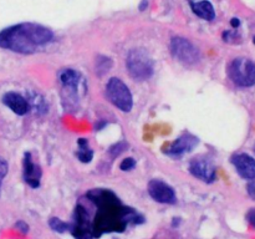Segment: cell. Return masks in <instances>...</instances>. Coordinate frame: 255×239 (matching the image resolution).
<instances>
[{
  "label": "cell",
  "instance_id": "6da1fadb",
  "mask_svg": "<svg viewBox=\"0 0 255 239\" xmlns=\"http://www.w3.org/2000/svg\"><path fill=\"white\" fill-rule=\"evenodd\" d=\"M86 197L96 207V214L92 219L94 238L106 233H121L128 226L143 223V217L131 207L122 204L119 197L110 189H91Z\"/></svg>",
  "mask_w": 255,
  "mask_h": 239
},
{
  "label": "cell",
  "instance_id": "7a4b0ae2",
  "mask_svg": "<svg viewBox=\"0 0 255 239\" xmlns=\"http://www.w3.org/2000/svg\"><path fill=\"white\" fill-rule=\"evenodd\" d=\"M50 29L35 22H21L0 31V47L19 54H34L52 41Z\"/></svg>",
  "mask_w": 255,
  "mask_h": 239
},
{
  "label": "cell",
  "instance_id": "3957f363",
  "mask_svg": "<svg viewBox=\"0 0 255 239\" xmlns=\"http://www.w3.org/2000/svg\"><path fill=\"white\" fill-rule=\"evenodd\" d=\"M129 76L136 81H144L153 75V60L144 49H132L126 57Z\"/></svg>",
  "mask_w": 255,
  "mask_h": 239
},
{
  "label": "cell",
  "instance_id": "277c9868",
  "mask_svg": "<svg viewBox=\"0 0 255 239\" xmlns=\"http://www.w3.org/2000/svg\"><path fill=\"white\" fill-rule=\"evenodd\" d=\"M107 99L117 109L124 112H129L133 106V97L128 86L119 77H112L106 85Z\"/></svg>",
  "mask_w": 255,
  "mask_h": 239
},
{
  "label": "cell",
  "instance_id": "5b68a950",
  "mask_svg": "<svg viewBox=\"0 0 255 239\" xmlns=\"http://www.w3.org/2000/svg\"><path fill=\"white\" fill-rule=\"evenodd\" d=\"M228 76L241 87H251L255 85V64L246 57L234 59L228 66Z\"/></svg>",
  "mask_w": 255,
  "mask_h": 239
},
{
  "label": "cell",
  "instance_id": "8992f818",
  "mask_svg": "<svg viewBox=\"0 0 255 239\" xmlns=\"http://www.w3.org/2000/svg\"><path fill=\"white\" fill-rule=\"evenodd\" d=\"M70 232L75 239H92V219L90 213L82 204H77L70 224Z\"/></svg>",
  "mask_w": 255,
  "mask_h": 239
},
{
  "label": "cell",
  "instance_id": "52a82bcc",
  "mask_svg": "<svg viewBox=\"0 0 255 239\" xmlns=\"http://www.w3.org/2000/svg\"><path fill=\"white\" fill-rule=\"evenodd\" d=\"M171 52L176 60L186 65L196 64L199 60V51L189 40L176 36L171 40Z\"/></svg>",
  "mask_w": 255,
  "mask_h": 239
},
{
  "label": "cell",
  "instance_id": "ba28073f",
  "mask_svg": "<svg viewBox=\"0 0 255 239\" xmlns=\"http://www.w3.org/2000/svg\"><path fill=\"white\" fill-rule=\"evenodd\" d=\"M148 193L158 203L174 204L177 202L176 192L169 184L161 179H152L148 183Z\"/></svg>",
  "mask_w": 255,
  "mask_h": 239
},
{
  "label": "cell",
  "instance_id": "9c48e42d",
  "mask_svg": "<svg viewBox=\"0 0 255 239\" xmlns=\"http://www.w3.org/2000/svg\"><path fill=\"white\" fill-rule=\"evenodd\" d=\"M189 172L193 174L196 178L212 183L217 178V169L214 164L207 158H194L189 163Z\"/></svg>",
  "mask_w": 255,
  "mask_h": 239
},
{
  "label": "cell",
  "instance_id": "30bf717a",
  "mask_svg": "<svg viewBox=\"0 0 255 239\" xmlns=\"http://www.w3.org/2000/svg\"><path fill=\"white\" fill-rule=\"evenodd\" d=\"M81 80L80 72L75 71L74 69H64L59 72L60 84L62 85L65 91H69L67 97H74V100H77V92Z\"/></svg>",
  "mask_w": 255,
  "mask_h": 239
},
{
  "label": "cell",
  "instance_id": "8fae6325",
  "mask_svg": "<svg viewBox=\"0 0 255 239\" xmlns=\"http://www.w3.org/2000/svg\"><path fill=\"white\" fill-rule=\"evenodd\" d=\"M231 161L242 178L249 181L255 178V159L253 157L247 153H237L232 157Z\"/></svg>",
  "mask_w": 255,
  "mask_h": 239
},
{
  "label": "cell",
  "instance_id": "7c38bea8",
  "mask_svg": "<svg viewBox=\"0 0 255 239\" xmlns=\"http://www.w3.org/2000/svg\"><path fill=\"white\" fill-rule=\"evenodd\" d=\"M199 143V139L191 133H184L174 139L167 148V153L171 156H182L184 153L193 151L194 147Z\"/></svg>",
  "mask_w": 255,
  "mask_h": 239
},
{
  "label": "cell",
  "instance_id": "4fadbf2b",
  "mask_svg": "<svg viewBox=\"0 0 255 239\" xmlns=\"http://www.w3.org/2000/svg\"><path fill=\"white\" fill-rule=\"evenodd\" d=\"M22 177H24V181L31 188H37L40 186L41 169H40L37 164L34 163L30 152H26L24 154V159H22Z\"/></svg>",
  "mask_w": 255,
  "mask_h": 239
},
{
  "label": "cell",
  "instance_id": "5bb4252c",
  "mask_svg": "<svg viewBox=\"0 0 255 239\" xmlns=\"http://www.w3.org/2000/svg\"><path fill=\"white\" fill-rule=\"evenodd\" d=\"M1 101L5 106L9 107L14 114L19 115V116H24V115H26L30 110L27 100L25 99L24 96H21L20 94H17V92H6V94L2 96Z\"/></svg>",
  "mask_w": 255,
  "mask_h": 239
},
{
  "label": "cell",
  "instance_id": "9a60e30c",
  "mask_svg": "<svg viewBox=\"0 0 255 239\" xmlns=\"http://www.w3.org/2000/svg\"><path fill=\"white\" fill-rule=\"evenodd\" d=\"M192 10L197 16L201 19L207 20V21H212L216 17V11H214V6L212 5L211 1L208 0H201V1L191 2Z\"/></svg>",
  "mask_w": 255,
  "mask_h": 239
},
{
  "label": "cell",
  "instance_id": "2e32d148",
  "mask_svg": "<svg viewBox=\"0 0 255 239\" xmlns=\"http://www.w3.org/2000/svg\"><path fill=\"white\" fill-rule=\"evenodd\" d=\"M79 149H77V158L82 162V163H90L94 158V152L92 149L89 147V142L87 139L85 138H80L79 139Z\"/></svg>",
  "mask_w": 255,
  "mask_h": 239
},
{
  "label": "cell",
  "instance_id": "e0dca14e",
  "mask_svg": "<svg viewBox=\"0 0 255 239\" xmlns=\"http://www.w3.org/2000/svg\"><path fill=\"white\" fill-rule=\"evenodd\" d=\"M49 226L52 231L57 232V233H65L66 231H70V224L66 223V222L61 221L60 218H56V217L50 218Z\"/></svg>",
  "mask_w": 255,
  "mask_h": 239
},
{
  "label": "cell",
  "instance_id": "ac0fdd59",
  "mask_svg": "<svg viewBox=\"0 0 255 239\" xmlns=\"http://www.w3.org/2000/svg\"><path fill=\"white\" fill-rule=\"evenodd\" d=\"M112 66V61L111 59L109 57H105V56H99L96 61V72H99L100 75L105 74L110 70V67Z\"/></svg>",
  "mask_w": 255,
  "mask_h": 239
},
{
  "label": "cell",
  "instance_id": "d6986e66",
  "mask_svg": "<svg viewBox=\"0 0 255 239\" xmlns=\"http://www.w3.org/2000/svg\"><path fill=\"white\" fill-rule=\"evenodd\" d=\"M126 149H127L126 142H119V143L114 144V146L109 149V152L112 157H117V156H120L122 152L126 151Z\"/></svg>",
  "mask_w": 255,
  "mask_h": 239
},
{
  "label": "cell",
  "instance_id": "ffe728a7",
  "mask_svg": "<svg viewBox=\"0 0 255 239\" xmlns=\"http://www.w3.org/2000/svg\"><path fill=\"white\" fill-rule=\"evenodd\" d=\"M134 167H136V161H134L132 157L125 158L124 161L121 162V164H120V168H121L122 171H131V169H133Z\"/></svg>",
  "mask_w": 255,
  "mask_h": 239
},
{
  "label": "cell",
  "instance_id": "44dd1931",
  "mask_svg": "<svg viewBox=\"0 0 255 239\" xmlns=\"http://www.w3.org/2000/svg\"><path fill=\"white\" fill-rule=\"evenodd\" d=\"M7 169H9V166H7V162L5 161L4 158L0 157V188H1V183L4 177L7 174Z\"/></svg>",
  "mask_w": 255,
  "mask_h": 239
},
{
  "label": "cell",
  "instance_id": "7402d4cb",
  "mask_svg": "<svg viewBox=\"0 0 255 239\" xmlns=\"http://www.w3.org/2000/svg\"><path fill=\"white\" fill-rule=\"evenodd\" d=\"M15 227H16L17 231L21 232L22 234H26L27 232H29V226H27V224L25 223V222H22V221L17 222V223L15 224Z\"/></svg>",
  "mask_w": 255,
  "mask_h": 239
},
{
  "label": "cell",
  "instance_id": "603a6c76",
  "mask_svg": "<svg viewBox=\"0 0 255 239\" xmlns=\"http://www.w3.org/2000/svg\"><path fill=\"white\" fill-rule=\"evenodd\" d=\"M247 221L249 222V224H251L252 227L255 228V208H252L251 211L247 213Z\"/></svg>",
  "mask_w": 255,
  "mask_h": 239
},
{
  "label": "cell",
  "instance_id": "cb8c5ba5",
  "mask_svg": "<svg viewBox=\"0 0 255 239\" xmlns=\"http://www.w3.org/2000/svg\"><path fill=\"white\" fill-rule=\"evenodd\" d=\"M247 191H248L249 196H251L253 199H255V178L249 182L248 187H247Z\"/></svg>",
  "mask_w": 255,
  "mask_h": 239
},
{
  "label": "cell",
  "instance_id": "d4e9b609",
  "mask_svg": "<svg viewBox=\"0 0 255 239\" xmlns=\"http://www.w3.org/2000/svg\"><path fill=\"white\" fill-rule=\"evenodd\" d=\"M231 25L237 29V27H239V25H241V20H239L238 17H233V19L231 20Z\"/></svg>",
  "mask_w": 255,
  "mask_h": 239
},
{
  "label": "cell",
  "instance_id": "484cf974",
  "mask_svg": "<svg viewBox=\"0 0 255 239\" xmlns=\"http://www.w3.org/2000/svg\"><path fill=\"white\" fill-rule=\"evenodd\" d=\"M253 42L255 44V36H254V39H253Z\"/></svg>",
  "mask_w": 255,
  "mask_h": 239
},
{
  "label": "cell",
  "instance_id": "4316f807",
  "mask_svg": "<svg viewBox=\"0 0 255 239\" xmlns=\"http://www.w3.org/2000/svg\"><path fill=\"white\" fill-rule=\"evenodd\" d=\"M254 152H255V144H254Z\"/></svg>",
  "mask_w": 255,
  "mask_h": 239
}]
</instances>
